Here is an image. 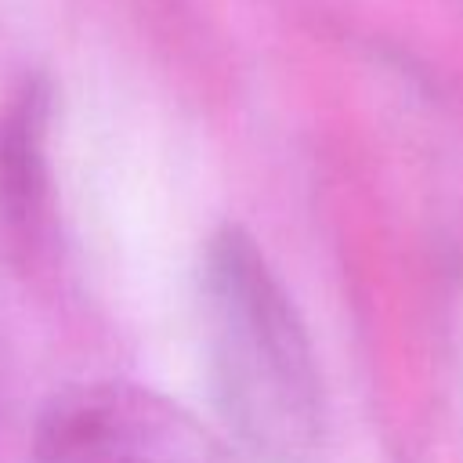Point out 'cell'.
Here are the masks:
<instances>
[{"label":"cell","mask_w":463,"mask_h":463,"mask_svg":"<svg viewBox=\"0 0 463 463\" xmlns=\"http://www.w3.org/2000/svg\"><path fill=\"white\" fill-rule=\"evenodd\" d=\"M40 105L29 94L7 119L0 137V203L14 224L29 221L40 199Z\"/></svg>","instance_id":"cell-3"},{"label":"cell","mask_w":463,"mask_h":463,"mask_svg":"<svg viewBox=\"0 0 463 463\" xmlns=\"http://www.w3.org/2000/svg\"><path fill=\"white\" fill-rule=\"evenodd\" d=\"M36 463H257L177 402L123 380L76 383L36 420Z\"/></svg>","instance_id":"cell-2"},{"label":"cell","mask_w":463,"mask_h":463,"mask_svg":"<svg viewBox=\"0 0 463 463\" xmlns=\"http://www.w3.org/2000/svg\"><path fill=\"white\" fill-rule=\"evenodd\" d=\"M203 336L217 412L257 463H322L326 398L307 329L242 228L203 260Z\"/></svg>","instance_id":"cell-1"}]
</instances>
